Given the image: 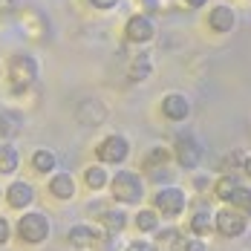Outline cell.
Returning <instances> with one entry per match:
<instances>
[{
	"instance_id": "obj_1",
	"label": "cell",
	"mask_w": 251,
	"mask_h": 251,
	"mask_svg": "<svg viewBox=\"0 0 251 251\" xmlns=\"http://www.w3.org/2000/svg\"><path fill=\"white\" fill-rule=\"evenodd\" d=\"M110 194L119 205H139L145 200V182L133 171H119L110 179Z\"/></svg>"
},
{
	"instance_id": "obj_2",
	"label": "cell",
	"mask_w": 251,
	"mask_h": 251,
	"mask_svg": "<svg viewBox=\"0 0 251 251\" xmlns=\"http://www.w3.org/2000/svg\"><path fill=\"white\" fill-rule=\"evenodd\" d=\"M249 223H251L249 217H246L243 211L231 208L228 202H223L220 211H214V231H217L223 240H240V237H246Z\"/></svg>"
},
{
	"instance_id": "obj_3",
	"label": "cell",
	"mask_w": 251,
	"mask_h": 251,
	"mask_svg": "<svg viewBox=\"0 0 251 251\" xmlns=\"http://www.w3.org/2000/svg\"><path fill=\"white\" fill-rule=\"evenodd\" d=\"M174 159L179 168H185V171H197L202 165V156H205V148H202V142L194 136V133H179L174 142Z\"/></svg>"
},
{
	"instance_id": "obj_4",
	"label": "cell",
	"mask_w": 251,
	"mask_h": 251,
	"mask_svg": "<svg viewBox=\"0 0 251 251\" xmlns=\"http://www.w3.org/2000/svg\"><path fill=\"white\" fill-rule=\"evenodd\" d=\"M153 208L159 211V217H168V220H176L185 208H188V194L176 185H165L153 194Z\"/></svg>"
},
{
	"instance_id": "obj_5",
	"label": "cell",
	"mask_w": 251,
	"mask_h": 251,
	"mask_svg": "<svg viewBox=\"0 0 251 251\" xmlns=\"http://www.w3.org/2000/svg\"><path fill=\"white\" fill-rule=\"evenodd\" d=\"M96 156H99L101 165H122L130 156V142L122 133H110L96 145Z\"/></svg>"
},
{
	"instance_id": "obj_6",
	"label": "cell",
	"mask_w": 251,
	"mask_h": 251,
	"mask_svg": "<svg viewBox=\"0 0 251 251\" xmlns=\"http://www.w3.org/2000/svg\"><path fill=\"white\" fill-rule=\"evenodd\" d=\"M50 217L47 214H24L21 217V223H18V237L24 240V243H29V246H38V243H44L47 237H50Z\"/></svg>"
},
{
	"instance_id": "obj_7",
	"label": "cell",
	"mask_w": 251,
	"mask_h": 251,
	"mask_svg": "<svg viewBox=\"0 0 251 251\" xmlns=\"http://www.w3.org/2000/svg\"><path fill=\"white\" fill-rule=\"evenodd\" d=\"M35 78H38V64H35L32 55H15V58L9 61V81H12L15 90L32 87Z\"/></svg>"
},
{
	"instance_id": "obj_8",
	"label": "cell",
	"mask_w": 251,
	"mask_h": 251,
	"mask_svg": "<svg viewBox=\"0 0 251 251\" xmlns=\"http://www.w3.org/2000/svg\"><path fill=\"white\" fill-rule=\"evenodd\" d=\"M159 107H162V116L168 122H188L191 119V101H188L185 93H168V96H162Z\"/></svg>"
},
{
	"instance_id": "obj_9",
	"label": "cell",
	"mask_w": 251,
	"mask_h": 251,
	"mask_svg": "<svg viewBox=\"0 0 251 251\" xmlns=\"http://www.w3.org/2000/svg\"><path fill=\"white\" fill-rule=\"evenodd\" d=\"M125 38L130 44H151L156 38V24L148 15H133L125 24Z\"/></svg>"
},
{
	"instance_id": "obj_10",
	"label": "cell",
	"mask_w": 251,
	"mask_h": 251,
	"mask_svg": "<svg viewBox=\"0 0 251 251\" xmlns=\"http://www.w3.org/2000/svg\"><path fill=\"white\" fill-rule=\"evenodd\" d=\"M208 26H211V32H217V35L234 32V26H237V12H234V6H226V3L211 6V12H208Z\"/></svg>"
},
{
	"instance_id": "obj_11",
	"label": "cell",
	"mask_w": 251,
	"mask_h": 251,
	"mask_svg": "<svg viewBox=\"0 0 251 251\" xmlns=\"http://www.w3.org/2000/svg\"><path fill=\"white\" fill-rule=\"evenodd\" d=\"M67 240H70V246H75V249H90V246H99L101 243V231L93 228V226H87V223H78L75 228H70Z\"/></svg>"
},
{
	"instance_id": "obj_12",
	"label": "cell",
	"mask_w": 251,
	"mask_h": 251,
	"mask_svg": "<svg viewBox=\"0 0 251 251\" xmlns=\"http://www.w3.org/2000/svg\"><path fill=\"white\" fill-rule=\"evenodd\" d=\"M188 228H191V234L194 237H208V234H214V211L208 208V205H200L194 214H191V223H188Z\"/></svg>"
},
{
	"instance_id": "obj_13",
	"label": "cell",
	"mask_w": 251,
	"mask_h": 251,
	"mask_svg": "<svg viewBox=\"0 0 251 251\" xmlns=\"http://www.w3.org/2000/svg\"><path fill=\"white\" fill-rule=\"evenodd\" d=\"M6 202H9L12 208H29V205L35 202V188H32L29 182H12V185L6 188Z\"/></svg>"
},
{
	"instance_id": "obj_14",
	"label": "cell",
	"mask_w": 251,
	"mask_h": 251,
	"mask_svg": "<svg viewBox=\"0 0 251 251\" xmlns=\"http://www.w3.org/2000/svg\"><path fill=\"white\" fill-rule=\"evenodd\" d=\"M99 223H101V228H104V234H122L130 220H127V214L122 208H107V211H101Z\"/></svg>"
},
{
	"instance_id": "obj_15",
	"label": "cell",
	"mask_w": 251,
	"mask_h": 251,
	"mask_svg": "<svg viewBox=\"0 0 251 251\" xmlns=\"http://www.w3.org/2000/svg\"><path fill=\"white\" fill-rule=\"evenodd\" d=\"M107 119V110H104V104L101 101H84L81 107H78V122L87 127H96L101 125Z\"/></svg>"
},
{
	"instance_id": "obj_16",
	"label": "cell",
	"mask_w": 251,
	"mask_h": 251,
	"mask_svg": "<svg viewBox=\"0 0 251 251\" xmlns=\"http://www.w3.org/2000/svg\"><path fill=\"white\" fill-rule=\"evenodd\" d=\"M50 194L55 200H73L75 197V182L70 174H55L50 182Z\"/></svg>"
},
{
	"instance_id": "obj_17",
	"label": "cell",
	"mask_w": 251,
	"mask_h": 251,
	"mask_svg": "<svg viewBox=\"0 0 251 251\" xmlns=\"http://www.w3.org/2000/svg\"><path fill=\"white\" fill-rule=\"evenodd\" d=\"M153 234H156V246H162V249H168V251H179L182 243H185V234H182L179 228H162L159 226Z\"/></svg>"
},
{
	"instance_id": "obj_18",
	"label": "cell",
	"mask_w": 251,
	"mask_h": 251,
	"mask_svg": "<svg viewBox=\"0 0 251 251\" xmlns=\"http://www.w3.org/2000/svg\"><path fill=\"white\" fill-rule=\"evenodd\" d=\"M133 226L139 228L142 234H153L156 228L162 226L159 211H156V208H139V211H136V217H133Z\"/></svg>"
},
{
	"instance_id": "obj_19",
	"label": "cell",
	"mask_w": 251,
	"mask_h": 251,
	"mask_svg": "<svg viewBox=\"0 0 251 251\" xmlns=\"http://www.w3.org/2000/svg\"><path fill=\"white\" fill-rule=\"evenodd\" d=\"M228 205L237 208V211H243V214L251 220V188L249 185H240V182H237V188H234L231 197H228Z\"/></svg>"
},
{
	"instance_id": "obj_20",
	"label": "cell",
	"mask_w": 251,
	"mask_h": 251,
	"mask_svg": "<svg viewBox=\"0 0 251 251\" xmlns=\"http://www.w3.org/2000/svg\"><path fill=\"white\" fill-rule=\"evenodd\" d=\"M84 185H87L90 191L107 188V185H110V174L104 171V165H90V168L84 171Z\"/></svg>"
},
{
	"instance_id": "obj_21",
	"label": "cell",
	"mask_w": 251,
	"mask_h": 251,
	"mask_svg": "<svg viewBox=\"0 0 251 251\" xmlns=\"http://www.w3.org/2000/svg\"><path fill=\"white\" fill-rule=\"evenodd\" d=\"M24 125V119L15 110H0V139H12Z\"/></svg>"
},
{
	"instance_id": "obj_22",
	"label": "cell",
	"mask_w": 251,
	"mask_h": 251,
	"mask_svg": "<svg viewBox=\"0 0 251 251\" xmlns=\"http://www.w3.org/2000/svg\"><path fill=\"white\" fill-rule=\"evenodd\" d=\"M151 70H153L151 58H148V55H136L133 64L127 67V78H130L133 84H139V81H145V78L151 75Z\"/></svg>"
},
{
	"instance_id": "obj_23",
	"label": "cell",
	"mask_w": 251,
	"mask_h": 251,
	"mask_svg": "<svg viewBox=\"0 0 251 251\" xmlns=\"http://www.w3.org/2000/svg\"><path fill=\"white\" fill-rule=\"evenodd\" d=\"M55 165H58V156L52 151H47V148H41V151L32 153V168H35V171L50 174V171H55Z\"/></svg>"
},
{
	"instance_id": "obj_24",
	"label": "cell",
	"mask_w": 251,
	"mask_h": 251,
	"mask_svg": "<svg viewBox=\"0 0 251 251\" xmlns=\"http://www.w3.org/2000/svg\"><path fill=\"white\" fill-rule=\"evenodd\" d=\"M171 159H174V153L168 151V148H162V145H159V148H151V151H148V156H145V168H148V171L165 168Z\"/></svg>"
},
{
	"instance_id": "obj_25",
	"label": "cell",
	"mask_w": 251,
	"mask_h": 251,
	"mask_svg": "<svg viewBox=\"0 0 251 251\" xmlns=\"http://www.w3.org/2000/svg\"><path fill=\"white\" fill-rule=\"evenodd\" d=\"M234 188H237V176H231V174L217 176V182L211 185L214 197H217V200H223V202H228V197H231V191H234Z\"/></svg>"
},
{
	"instance_id": "obj_26",
	"label": "cell",
	"mask_w": 251,
	"mask_h": 251,
	"mask_svg": "<svg viewBox=\"0 0 251 251\" xmlns=\"http://www.w3.org/2000/svg\"><path fill=\"white\" fill-rule=\"evenodd\" d=\"M18 171V151L12 145H0V174H15Z\"/></svg>"
},
{
	"instance_id": "obj_27",
	"label": "cell",
	"mask_w": 251,
	"mask_h": 251,
	"mask_svg": "<svg viewBox=\"0 0 251 251\" xmlns=\"http://www.w3.org/2000/svg\"><path fill=\"white\" fill-rule=\"evenodd\" d=\"M243 159H246V151H231L223 159V165H226L228 171H234V168H243Z\"/></svg>"
},
{
	"instance_id": "obj_28",
	"label": "cell",
	"mask_w": 251,
	"mask_h": 251,
	"mask_svg": "<svg viewBox=\"0 0 251 251\" xmlns=\"http://www.w3.org/2000/svg\"><path fill=\"white\" fill-rule=\"evenodd\" d=\"M179 251H208V246H205L202 237H185V243H182Z\"/></svg>"
},
{
	"instance_id": "obj_29",
	"label": "cell",
	"mask_w": 251,
	"mask_h": 251,
	"mask_svg": "<svg viewBox=\"0 0 251 251\" xmlns=\"http://www.w3.org/2000/svg\"><path fill=\"white\" fill-rule=\"evenodd\" d=\"M125 251H159V246H156V243H151V240H133Z\"/></svg>"
},
{
	"instance_id": "obj_30",
	"label": "cell",
	"mask_w": 251,
	"mask_h": 251,
	"mask_svg": "<svg viewBox=\"0 0 251 251\" xmlns=\"http://www.w3.org/2000/svg\"><path fill=\"white\" fill-rule=\"evenodd\" d=\"M9 237H12V226H9V220H6V217H0V246H3V243H9Z\"/></svg>"
},
{
	"instance_id": "obj_31",
	"label": "cell",
	"mask_w": 251,
	"mask_h": 251,
	"mask_svg": "<svg viewBox=\"0 0 251 251\" xmlns=\"http://www.w3.org/2000/svg\"><path fill=\"white\" fill-rule=\"evenodd\" d=\"M211 185H214L211 176H194V188L197 191H211Z\"/></svg>"
},
{
	"instance_id": "obj_32",
	"label": "cell",
	"mask_w": 251,
	"mask_h": 251,
	"mask_svg": "<svg viewBox=\"0 0 251 251\" xmlns=\"http://www.w3.org/2000/svg\"><path fill=\"white\" fill-rule=\"evenodd\" d=\"M96 9H113V6H119V0H90Z\"/></svg>"
},
{
	"instance_id": "obj_33",
	"label": "cell",
	"mask_w": 251,
	"mask_h": 251,
	"mask_svg": "<svg viewBox=\"0 0 251 251\" xmlns=\"http://www.w3.org/2000/svg\"><path fill=\"white\" fill-rule=\"evenodd\" d=\"M240 171L251 179V153H246V159H243V168H240Z\"/></svg>"
},
{
	"instance_id": "obj_34",
	"label": "cell",
	"mask_w": 251,
	"mask_h": 251,
	"mask_svg": "<svg viewBox=\"0 0 251 251\" xmlns=\"http://www.w3.org/2000/svg\"><path fill=\"white\" fill-rule=\"evenodd\" d=\"M208 0H185V6H191V9H202Z\"/></svg>"
},
{
	"instance_id": "obj_35",
	"label": "cell",
	"mask_w": 251,
	"mask_h": 251,
	"mask_svg": "<svg viewBox=\"0 0 251 251\" xmlns=\"http://www.w3.org/2000/svg\"><path fill=\"white\" fill-rule=\"evenodd\" d=\"M15 6V0H0V12H9Z\"/></svg>"
},
{
	"instance_id": "obj_36",
	"label": "cell",
	"mask_w": 251,
	"mask_h": 251,
	"mask_svg": "<svg viewBox=\"0 0 251 251\" xmlns=\"http://www.w3.org/2000/svg\"><path fill=\"white\" fill-rule=\"evenodd\" d=\"M0 197H3V191H0Z\"/></svg>"
}]
</instances>
